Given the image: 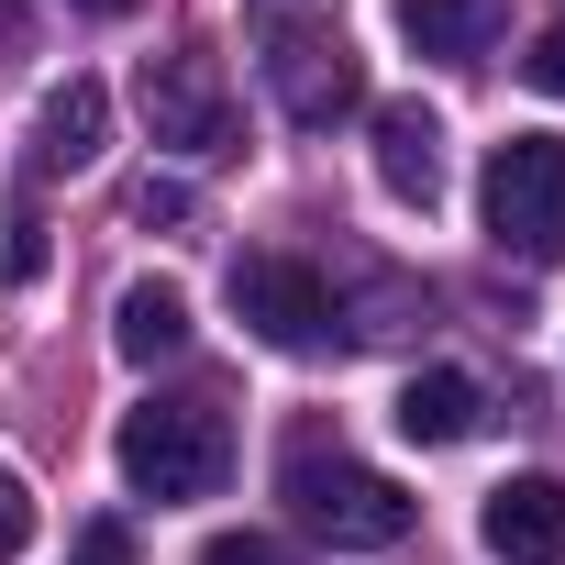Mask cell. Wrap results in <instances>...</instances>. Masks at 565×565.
<instances>
[{"mask_svg":"<svg viewBox=\"0 0 565 565\" xmlns=\"http://www.w3.org/2000/svg\"><path fill=\"white\" fill-rule=\"evenodd\" d=\"M277 488H289L300 532H322L333 554H388V543H411V521H422V499H411L399 477L355 466L344 444H289V466H277Z\"/></svg>","mask_w":565,"mask_h":565,"instance_id":"cell-1","label":"cell"},{"mask_svg":"<svg viewBox=\"0 0 565 565\" xmlns=\"http://www.w3.org/2000/svg\"><path fill=\"white\" fill-rule=\"evenodd\" d=\"M111 455H122L134 499H211L233 477V422H222V399H145V411H122Z\"/></svg>","mask_w":565,"mask_h":565,"instance_id":"cell-2","label":"cell"},{"mask_svg":"<svg viewBox=\"0 0 565 565\" xmlns=\"http://www.w3.org/2000/svg\"><path fill=\"white\" fill-rule=\"evenodd\" d=\"M477 211H488V244H499V255L554 266V255H565V134H510V145H488Z\"/></svg>","mask_w":565,"mask_h":565,"instance_id":"cell-3","label":"cell"},{"mask_svg":"<svg viewBox=\"0 0 565 565\" xmlns=\"http://www.w3.org/2000/svg\"><path fill=\"white\" fill-rule=\"evenodd\" d=\"M255 34H266V89L300 134H322V122H344L366 100V67H355L333 12H255Z\"/></svg>","mask_w":565,"mask_h":565,"instance_id":"cell-4","label":"cell"},{"mask_svg":"<svg viewBox=\"0 0 565 565\" xmlns=\"http://www.w3.org/2000/svg\"><path fill=\"white\" fill-rule=\"evenodd\" d=\"M145 134L167 145V156H233V134H244V111H233V78L211 67V56H145Z\"/></svg>","mask_w":565,"mask_h":565,"instance_id":"cell-5","label":"cell"},{"mask_svg":"<svg viewBox=\"0 0 565 565\" xmlns=\"http://www.w3.org/2000/svg\"><path fill=\"white\" fill-rule=\"evenodd\" d=\"M233 311H244L255 344H277V355L333 344V289H322L311 255H233Z\"/></svg>","mask_w":565,"mask_h":565,"instance_id":"cell-6","label":"cell"},{"mask_svg":"<svg viewBox=\"0 0 565 565\" xmlns=\"http://www.w3.org/2000/svg\"><path fill=\"white\" fill-rule=\"evenodd\" d=\"M477 532L510 565H565V477H499L488 510H477Z\"/></svg>","mask_w":565,"mask_h":565,"instance_id":"cell-7","label":"cell"},{"mask_svg":"<svg viewBox=\"0 0 565 565\" xmlns=\"http://www.w3.org/2000/svg\"><path fill=\"white\" fill-rule=\"evenodd\" d=\"M377 189L411 200V211L444 200V122L422 100H377Z\"/></svg>","mask_w":565,"mask_h":565,"instance_id":"cell-8","label":"cell"},{"mask_svg":"<svg viewBox=\"0 0 565 565\" xmlns=\"http://www.w3.org/2000/svg\"><path fill=\"white\" fill-rule=\"evenodd\" d=\"M100 134H111V89H100V78H67V89H45V111H34V167L67 178V167L100 156Z\"/></svg>","mask_w":565,"mask_h":565,"instance_id":"cell-9","label":"cell"},{"mask_svg":"<svg viewBox=\"0 0 565 565\" xmlns=\"http://www.w3.org/2000/svg\"><path fill=\"white\" fill-rule=\"evenodd\" d=\"M477 411H488V399H477V377H466V366H422V377L399 388V411H388V422H399L411 444H466V433H477Z\"/></svg>","mask_w":565,"mask_h":565,"instance_id":"cell-10","label":"cell"},{"mask_svg":"<svg viewBox=\"0 0 565 565\" xmlns=\"http://www.w3.org/2000/svg\"><path fill=\"white\" fill-rule=\"evenodd\" d=\"M111 344H122L134 366L178 355V344H189V289H178V277H134V289H122V311H111Z\"/></svg>","mask_w":565,"mask_h":565,"instance_id":"cell-11","label":"cell"},{"mask_svg":"<svg viewBox=\"0 0 565 565\" xmlns=\"http://www.w3.org/2000/svg\"><path fill=\"white\" fill-rule=\"evenodd\" d=\"M388 12L422 56H488L499 45V0H388Z\"/></svg>","mask_w":565,"mask_h":565,"instance_id":"cell-12","label":"cell"},{"mask_svg":"<svg viewBox=\"0 0 565 565\" xmlns=\"http://www.w3.org/2000/svg\"><path fill=\"white\" fill-rule=\"evenodd\" d=\"M23 543H34V488H23L12 466H0V565H12Z\"/></svg>","mask_w":565,"mask_h":565,"instance_id":"cell-13","label":"cell"},{"mask_svg":"<svg viewBox=\"0 0 565 565\" xmlns=\"http://www.w3.org/2000/svg\"><path fill=\"white\" fill-rule=\"evenodd\" d=\"M189 211H200V200H189V189H178V178H145V189H134V222H145V233H156V222H167V233H178V222H189Z\"/></svg>","mask_w":565,"mask_h":565,"instance_id":"cell-14","label":"cell"},{"mask_svg":"<svg viewBox=\"0 0 565 565\" xmlns=\"http://www.w3.org/2000/svg\"><path fill=\"white\" fill-rule=\"evenodd\" d=\"M200 565H289V554H277L266 532H211V543H200Z\"/></svg>","mask_w":565,"mask_h":565,"instance_id":"cell-15","label":"cell"},{"mask_svg":"<svg viewBox=\"0 0 565 565\" xmlns=\"http://www.w3.org/2000/svg\"><path fill=\"white\" fill-rule=\"evenodd\" d=\"M521 78H532V89H554V100H565V34H532V56H521Z\"/></svg>","mask_w":565,"mask_h":565,"instance_id":"cell-16","label":"cell"},{"mask_svg":"<svg viewBox=\"0 0 565 565\" xmlns=\"http://www.w3.org/2000/svg\"><path fill=\"white\" fill-rule=\"evenodd\" d=\"M67 565H134V543H122V532H111V521H89V532H78V554H67Z\"/></svg>","mask_w":565,"mask_h":565,"instance_id":"cell-17","label":"cell"},{"mask_svg":"<svg viewBox=\"0 0 565 565\" xmlns=\"http://www.w3.org/2000/svg\"><path fill=\"white\" fill-rule=\"evenodd\" d=\"M67 12H89V23H122V12H134V0H67Z\"/></svg>","mask_w":565,"mask_h":565,"instance_id":"cell-18","label":"cell"},{"mask_svg":"<svg viewBox=\"0 0 565 565\" xmlns=\"http://www.w3.org/2000/svg\"><path fill=\"white\" fill-rule=\"evenodd\" d=\"M255 12H333V0H255Z\"/></svg>","mask_w":565,"mask_h":565,"instance_id":"cell-19","label":"cell"}]
</instances>
